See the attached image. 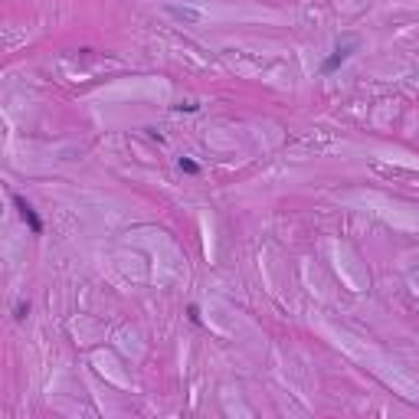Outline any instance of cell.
Segmentation results:
<instances>
[{"mask_svg": "<svg viewBox=\"0 0 419 419\" xmlns=\"http://www.w3.org/2000/svg\"><path fill=\"white\" fill-rule=\"evenodd\" d=\"M13 207H16V213H20V220L30 226V233H33V236H43V220H40V213L33 210V203L23 200L20 193H13Z\"/></svg>", "mask_w": 419, "mask_h": 419, "instance_id": "cell-1", "label": "cell"}, {"mask_svg": "<svg viewBox=\"0 0 419 419\" xmlns=\"http://www.w3.org/2000/svg\"><path fill=\"white\" fill-rule=\"evenodd\" d=\"M357 49V40H351V43H344V46H337L334 49V56H327L324 62H321V72H334V69H341L347 59H351V52Z\"/></svg>", "mask_w": 419, "mask_h": 419, "instance_id": "cell-2", "label": "cell"}, {"mask_svg": "<svg viewBox=\"0 0 419 419\" xmlns=\"http://www.w3.org/2000/svg\"><path fill=\"white\" fill-rule=\"evenodd\" d=\"M167 13L177 16V20H187V23H197V20H200L197 10H180V7H167Z\"/></svg>", "mask_w": 419, "mask_h": 419, "instance_id": "cell-3", "label": "cell"}, {"mask_svg": "<svg viewBox=\"0 0 419 419\" xmlns=\"http://www.w3.org/2000/svg\"><path fill=\"white\" fill-rule=\"evenodd\" d=\"M177 167H180L184 174H190V177H197V174H200V164H197L193 157H180V160H177Z\"/></svg>", "mask_w": 419, "mask_h": 419, "instance_id": "cell-4", "label": "cell"}, {"mask_svg": "<svg viewBox=\"0 0 419 419\" xmlns=\"http://www.w3.org/2000/svg\"><path fill=\"white\" fill-rule=\"evenodd\" d=\"M26 315H30V301H20V305H16V315H13V318H16V321H23Z\"/></svg>", "mask_w": 419, "mask_h": 419, "instance_id": "cell-5", "label": "cell"}, {"mask_svg": "<svg viewBox=\"0 0 419 419\" xmlns=\"http://www.w3.org/2000/svg\"><path fill=\"white\" fill-rule=\"evenodd\" d=\"M187 315H190V321H193V324H200V308H197V305H190V308H187Z\"/></svg>", "mask_w": 419, "mask_h": 419, "instance_id": "cell-6", "label": "cell"}, {"mask_svg": "<svg viewBox=\"0 0 419 419\" xmlns=\"http://www.w3.org/2000/svg\"><path fill=\"white\" fill-rule=\"evenodd\" d=\"M200 105L197 102H184V105H177V112H197Z\"/></svg>", "mask_w": 419, "mask_h": 419, "instance_id": "cell-7", "label": "cell"}]
</instances>
